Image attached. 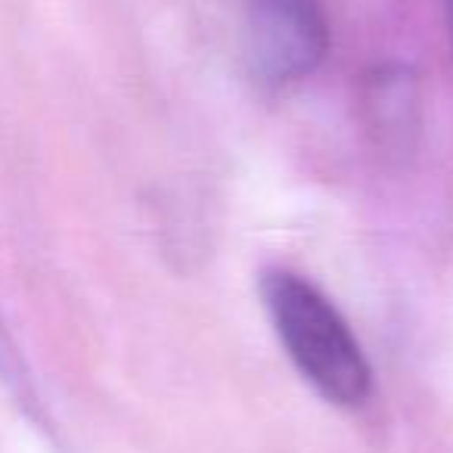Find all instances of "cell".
<instances>
[{"label": "cell", "instance_id": "obj_2", "mask_svg": "<svg viewBox=\"0 0 453 453\" xmlns=\"http://www.w3.org/2000/svg\"><path fill=\"white\" fill-rule=\"evenodd\" d=\"M240 44L249 75L261 88H289L326 59V13L320 0H242Z\"/></svg>", "mask_w": 453, "mask_h": 453}, {"label": "cell", "instance_id": "obj_3", "mask_svg": "<svg viewBox=\"0 0 453 453\" xmlns=\"http://www.w3.org/2000/svg\"><path fill=\"white\" fill-rule=\"evenodd\" d=\"M364 112L385 156H407L419 134V84L407 65H379L366 75Z\"/></svg>", "mask_w": 453, "mask_h": 453}, {"label": "cell", "instance_id": "obj_4", "mask_svg": "<svg viewBox=\"0 0 453 453\" xmlns=\"http://www.w3.org/2000/svg\"><path fill=\"white\" fill-rule=\"evenodd\" d=\"M444 13H447V26H450V41H453V0H444Z\"/></svg>", "mask_w": 453, "mask_h": 453}, {"label": "cell", "instance_id": "obj_1", "mask_svg": "<svg viewBox=\"0 0 453 453\" xmlns=\"http://www.w3.org/2000/svg\"><path fill=\"white\" fill-rule=\"evenodd\" d=\"M261 298L280 345L302 379L335 407H360L372 391V370L348 320L311 280L292 271H265Z\"/></svg>", "mask_w": 453, "mask_h": 453}]
</instances>
